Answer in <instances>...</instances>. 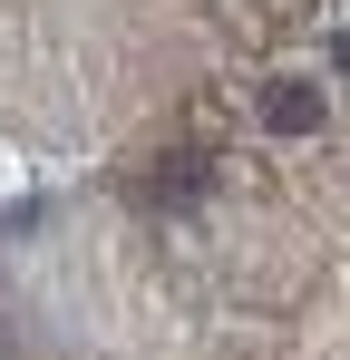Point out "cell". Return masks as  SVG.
I'll use <instances>...</instances> for the list:
<instances>
[{"label":"cell","instance_id":"6da1fadb","mask_svg":"<svg viewBox=\"0 0 350 360\" xmlns=\"http://www.w3.org/2000/svg\"><path fill=\"white\" fill-rule=\"evenodd\" d=\"M146 195H156L166 214H185L195 195H214V156H205V146H166V156L146 166Z\"/></svg>","mask_w":350,"mask_h":360},{"label":"cell","instance_id":"7a4b0ae2","mask_svg":"<svg viewBox=\"0 0 350 360\" xmlns=\"http://www.w3.org/2000/svg\"><path fill=\"white\" fill-rule=\"evenodd\" d=\"M263 127L273 136H311L321 127V78H273L263 88Z\"/></svg>","mask_w":350,"mask_h":360},{"label":"cell","instance_id":"3957f363","mask_svg":"<svg viewBox=\"0 0 350 360\" xmlns=\"http://www.w3.org/2000/svg\"><path fill=\"white\" fill-rule=\"evenodd\" d=\"M331 59H341V68H350V30H341V39H331Z\"/></svg>","mask_w":350,"mask_h":360}]
</instances>
